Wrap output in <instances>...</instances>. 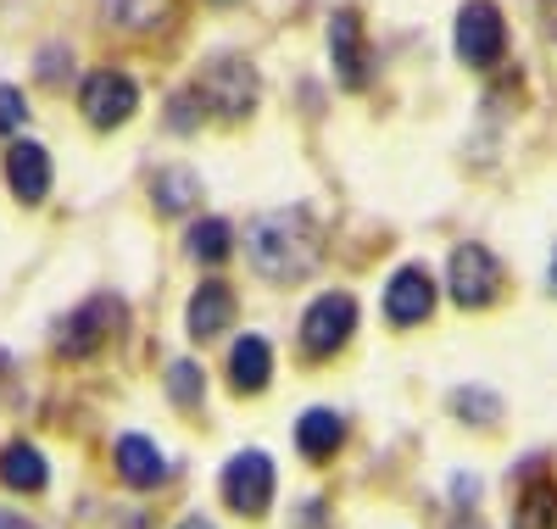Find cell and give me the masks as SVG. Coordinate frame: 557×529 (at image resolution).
<instances>
[{"instance_id": "cell-1", "label": "cell", "mask_w": 557, "mask_h": 529, "mask_svg": "<svg viewBox=\"0 0 557 529\" xmlns=\"http://www.w3.org/2000/svg\"><path fill=\"white\" fill-rule=\"evenodd\" d=\"M246 251H251V268L268 284H301L323 257V234H318L307 207H285V212H262L251 223Z\"/></svg>"}, {"instance_id": "cell-2", "label": "cell", "mask_w": 557, "mask_h": 529, "mask_svg": "<svg viewBox=\"0 0 557 529\" xmlns=\"http://www.w3.org/2000/svg\"><path fill=\"white\" fill-rule=\"evenodd\" d=\"M357 296L351 291H318L296 323V341H301V357L307 362H335L346 346H351V334H357Z\"/></svg>"}, {"instance_id": "cell-3", "label": "cell", "mask_w": 557, "mask_h": 529, "mask_svg": "<svg viewBox=\"0 0 557 529\" xmlns=\"http://www.w3.org/2000/svg\"><path fill=\"white\" fill-rule=\"evenodd\" d=\"M117 329H123V302L117 296H89L51 323V352L62 362H89L112 346Z\"/></svg>"}, {"instance_id": "cell-4", "label": "cell", "mask_w": 557, "mask_h": 529, "mask_svg": "<svg viewBox=\"0 0 557 529\" xmlns=\"http://www.w3.org/2000/svg\"><path fill=\"white\" fill-rule=\"evenodd\" d=\"M273 491H278V468H273V457L257 452V446L235 452V457L218 468V496H223V507L235 513V518H246V524L268 518Z\"/></svg>"}, {"instance_id": "cell-5", "label": "cell", "mask_w": 557, "mask_h": 529, "mask_svg": "<svg viewBox=\"0 0 557 529\" xmlns=\"http://www.w3.org/2000/svg\"><path fill=\"white\" fill-rule=\"evenodd\" d=\"M502 262L491 246H480V239H462V246H451L446 257V296L457 302V312H491L502 302Z\"/></svg>"}, {"instance_id": "cell-6", "label": "cell", "mask_w": 557, "mask_h": 529, "mask_svg": "<svg viewBox=\"0 0 557 529\" xmlns=\"http://www.w3.org/2000/svg\"><path fill=\"white\" fill-rule=\"evenodd\" d=\"M451 51L462 67H474V73H491L502 67L507 57V17L496 0H462L457 17H451Z\"/></svg>"}, {"instance_id": "cell-7", "label": "cell", "mask_w": 557, "mask_h": 529, "mask_svg": "<svg viewBox=\"0 0 557 529\" xmlns=\"http://www.w3.org/2000/svg\"><path fill=\"white\" fill-rule=\"evenodd\" d=\"M196 84H201V95H207L212 118H223V123H246V118L257 112V89H262V78H257L251 57L223 51V57H212V62L201 67Z\"/></svg>"}, {"instance_id": "cell-8", "label": "cell", "mask_w": 557, "mask_h": 529, "mask_svg": "<svg viewBox=\"0 0 557 529\" xmlns=\"http://www.w3.org/2000/svg\"><path fill=\"white\" fill-rule=\"evenodd\" d=\"M73 95H78V118L96 128V134H112V128H123V123L139 112V84H134V73H123V67L84 73Z\"/></svg>"}, {"instance_id": "cell-9", "label": "cell", "mask_w": 557, "mask_h": 529, "mask_svg": "<svg viewBox=\"0 0 557 529\" xmlns=\"http://www.w3.org/2000/svg\"><path fill=\"white\" fill-rule=\"evenodd\" d=\"M435 302H441V284L424 262H401L391 279H385V296H380V312L391 329H424L435 318Z\"/></svg>"}, {"instance_id": "cell-10", "label": "cell", "mask_w": 557, "mask_h": 529, "mask_svg": "<svg viewBox=\"0 0 557 529\" xmlns=\"http://www.w3.org/2000/svg\"><path fill=\"white\" fill-rule=\"evenodd\" d=\"M0 179H7L12 201L23 207H39L45 196H51V151L39 146V139H7L0 146Z\"/></svg>"}, {"instance_id": "cell-11", "label": "cell", "mask_w": 557, "mask_h": 529, "mask_svg": "<svg viewBox=\"0 0 557 529\" xmlns=\"http://www.w3.org/2000/svg\"><path fill=\"white\" fill-rule=\"evenodd\" d=\"M112 468H117V479H123V485H128V491H139V496L162 491V485H168V473H173L168 452H162L151 435H139V429L117 435V446H112Z\"/></svg>"}, {"instance_id": "cell-12", "label": "cell", "mask_w": 557, "mask_h": 529, "mask_svg": "<svg viewBox=\"0 0 557 529\" xmlns=\"http://www.w3.org/2000/svg\"><path fill=\"white\" fill-rule=\"evenodd\" d=\"M235 312H240L235 284L228 279H201L190 291V302H184V334H190L196 346H207V341H218V334L235 323Z\"/></svg>"}, {"instance_id": "cell-13", "label": "cell", "mask_w": 557, "mask_h": 529, "mask_svg": "<svg viewBox=\"0 0 557 529\" xmlns=\"http://www.w3.org/2000/svg\"><path fill=\"white\" fill-rule=\"evenodd\" d=\"M290 441H296L301 463L323 468V463H335V457L346 452V441H351V418H346L341 407H307V413L296 418V429H290Z\"/></svg>"}, {"instance_id": "cell-14", "label": "cell", "mask_w": 557, "mask_h": 529, "mask_svg": "<svg viewBox=\"0 0 557 529\" xmlns=\"http://www.w3.org/2000/svg\"><path fill=\"white\" fill-rule=\"evenodd\" d=\"M223 384L235 396H262L268 384H273V346H268V334H235V346H228L223 357Z\"/></svg>"}, {"instance_id": "cell-15", "label": "cell", "mask_w": 557, "mask_h": 529, "mask_svg": "<svg viewBox=\"0 0 557 529\" xmlns=\"http://www.w3.org/2000/svg\"><path fill=\"white\" fill-rule=\"evenodd\" d=\"M513 529H557V479L546 473L541 457L519 468V491H513Z\"/></svg>"}, {"instance_id": "cell-16", "label": "cell", "mask_w": 557, "mask_h": 529, "mask_svg": "<svg viewBox=\"0 0 557 529\" xmlns=\"http://www.w3.org/2000/svg\"><path fill=\"white\" fill-rule=\"evenodd\" d=\"M330 62H335V78L346 89L368 84V28H362L357 12H335L330 17Z\"/></svg>"}, {"instance_id": "cell-17", "label": "cell", "mask_w": 557, "mask_h": 529, "mask_svg": "<svg viewBox=\"0 0 557 529\" xmlns=\"http://www.w3.org/2000/svg\"><path fill=\"white\" fill-rule=\"evenodd\" d=\"M45 485H51V463H45V452L34 441H7L0 446V491L12 496H45Z\"/></svg>"}, {"instance_id": "cell-18", "label": "cell", "mask_w": 557, "mask_h": 529, "mask_svg": "<svg viewBox=\"0 0 557 529\" xmlns=\"http://www.w3.org/2000/svg\"><path fill=\"white\" fill-rule=\"evenodd\" d=\"M184 0H107V23L128 39H157L173 28Z\"/></svg>"}, {"instance_id": "cell-19", "label": "cell", "mask_w": 557, "mask_h": 529, "mask_svg": "<svg viewBox=\"0 0 557 529\" xmlns=\"http://www.w3.org/2000/svg\"><path fill=\"white\" fill-rule=\"evenodd\" d=\"M201 201H207V184H201L190 168H168V173H157V184H151V207H157L162 218H190V212H201Z\"/></svg>"}, {"instance_id": "cell-20", "label": "cell", "mask_w": 557, "mask_h": 529, "mask_svg": "<svg viewBox=\"0 0 557 529\" xmlns=\"http://www.w3.org/2000/svg\"><path fill=\"white\" fill-rule=\"evenodd\" d=\"M184 251H190L196 268H223L228 257H235V223H223V218H190V229H184Z\"/></svg>"}, {"instance_id": "cell-21", "label": "cell", "mask_w": 557, "mask_h": 529, "mask_svg": "<svg viewBox=\"0 0 557 529\" xmlns=\"http://www.w3.org/2000/svg\"><path fill=\"white\" fill-rule=\"evenodd\" d=\"M446 407H451L457 423H469V429H496L507 418V402L496 391H485V384H457Z\"/></svg>"}, {"instance_id": "cell-22", "label": "cell", "mask_w": 557, "mask_h": 529, "mask_svg": "<svg viewBox=\"0 0 557 529\" xmlns=\"http://www.w3.org/2000/svg\"><path fill=\"white\" fill-rule=\"evenodd\" d=\"M207 95H201V84H178L173 95H168V107H162V123H168V134H178V139H190L201 123H207Z\"/></svg>"}, {"instance_id": "cell-23", "label": "cell", "mask_w": 557, "mask_h": 529, "mask_svg": "<svg viewBox=\"0 0 557 529\" xmlns=\"http://www.w3.org/2000/svg\"><path fill=\"white\" fill-rule=\"evenodd\" d=\"M168 402H173L178 413H201V402H207V373H201L196 357H173V362H168Z\"/></svg>"}, {"instance_id": "cell-24", "label": "cell", "mask_w": 557, "mask_h": 529, "mask_svg": "<svg viewBox=\"0 0 557 529\" xmlns=\"http://www.w3.org/2000/svg\"><path fill=\"white\" fill-rule=\"evenodd\" d=\"M34 78H39V89H73V45H62V39L39 45L34 51Z\"/></svg>"}, {"instance_id": "cell-25", "label": "cell", "mask_w": 557, "mask_h": 529, "mask_svg": "<svg viewBox=\"0 0 557 529\" xmlns=\"http://www.w3.org/2000/svg\"><path fill=\"white\" fill-rule=\"evenodd\" d=\"M446 529H491L485 513H480V479L474 473L451 479V524Z\"/></svg>"}, {"instance_id": "cell-26", "label": "cell", "mask_w": 557, "mask_h": 529, "mask_svg": "<svg viewBox=\"0 0 557 529\" xmlns=\"http://www.w3.org/2000/svg\"><path fill=\"white\" fill-rule=\"evenodd\" d=\"M23 128H28V95L17 84H0V146L17 139Z\"/></svg>"}, {"instance_id": "cell-27", "label": "cell", "mask_w": 557, "mask_h": 529, "mask_svg": "<svg viewBox=\"0 0 557 529\" xmlns=\"http://www.w3.org/2000/svg\"><path fill=\"white\" fill-rule=\"evenodd\" d=\"M0 529H39V524L23 518V513H12V507H0Z\"/></svg>"}, {"instance_id": "cell-28", "label": "cell", "mask_w": 557, "mask_h": 529, "mask_svg": "<svg viewBox=\"0 0 557 529\" xmlns=\"http://www.w3.org/2000/svg\"><path fill=\"white\" fill-rule=\"evenodd\" d=\"M546 296L557 302V246H552V262H546Z\"/></svg>"}, {"instance_id": "cell-29", "label": "cell", "mask_w": 557, "mask_h": 529, "mask_svg": "<svg viewBox=\"0 0 557 529\" xmlns=\"http://www.w3.org/2000/svg\"><path fill=\"white\" fill-rule=\"evenodd\" d=\"M178 529H212V524H207V518H196V513H190V518H178Z\"/></svg>"}, {"instance_id": "cell-30", "label": "cell", "mask_w": 557, "mask_h": 529, "mask_svg": "<svg viewBox=\"0 0 557 529\" xmlns=\"http://www.w3.org/2000/svg\"><path fill=\"white\" fill-rule=\"evenodd\" d=\"M218 7H228V0H218Z\"/></svg>"}]
</instances>
